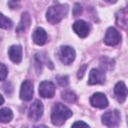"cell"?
Here are the masks:
<instances>
[{
    "label": "cell",
    "instance_id": "6da1fadb",
    "mask_svg": "<svg viewBox=\"0 0 128 128\" xmlns=\"http://www.w3.org/2000/svg\"><path fill=\"white\" fill-rule=\"evenodd\" d=\"M71 116H72V111L61 103H56L52 108L51 121L56 126L62 125Z\"/></svg>",
    "mask_w": 128,
    "mask_h": 128
},
{
    "label": "cell",
    "instance_id": "7a4b0ae2",
    "mask_svg": "<svg viewBox=\"0 0 128 128\" xmlns=\"http://www.w3.org/2000/svg\"><path fill=\"white\" fill-rule=\"evenodd\" d=\"M67 12H68L67 5L57 4L48 8L46 12V18L50 23L56 24V23H59L66 16Z\"/></svg>",
    "mask_w": 128,
    "mask_h": 128
},
{
    "label": "cell",
    "instance_id": "3957f363",
    "mask_svg": "<svg viewBox=\"0 0 128 128\" xmlns=\"http://www.w3.org/2000/svg\"><path fill=\"white\" fill-rule=\"evenodd\" d=\"M102 122L109 127H115L120 123V113L117 110H111L103 114Z\"/></svg>",
    "mask_w": 128,
    "mask_h": 128
},
{
    "label": "cell",
    "instance_id": "277c9868",
    "mask_svg": "<svg viewBox=\"0 0 128 128\" xmlns=\"http://www.w3.org/2000/svg\"><path fill=\"white\" fill-rule=\"evenodd\" d=\"M59 56L62 63L69 65L75 59V50L70 46H62L60 49Z\"/></svg>",
    "mask_w": 128,
    "mask_h": 128
},
{
    "label": "cell",
    "instance_id": "5b68a950",
    "mask_svg": "<svg viewBox=\"0 0 128 128\" xmlns=\"http://www.w3.org/2000/svg\"><path fill=\"white\" fill-rule=\"evenodd\" d=\"M120 40H121V36H120L119 32L114 27L108 28L106 35L104 37L105 44H107L109 46H115L120 42Z\"/></svg>",
    "mask_w": 128,
    "mask_h": 128
},
{
    "label": "cell",
    "instance_id": "8992f818",
    "mask_svg": "<svg viewBox=\"0 0 128 128\" xmlns=\"http://www.w3.org/2000/svg\"><path fill=\"white\" fill-rule=\"evenodd\" d=\"M55 86L50 81H43L39 85V94L43 98H51L54 96Z\"/></svg>",
    "mask_w": 128,
    "mask_h": 128
},
{
    "label": "cell",
    "instance_id": "52a82bcc",
    "mask_svg": "<svg viewBox=\"0 0 128 128\" xmlns=\"http://www.w3.org/2000/svg\"><path fill=\"white\" fill-rule=\"evenodd\" d=\"M42 114H43V105L39 100H35L29 108L28 116L30 119L37 121L42 116Z\"/></svg>",
    "mask_w": 128,
    "mask_h": 128
},
{
    "label": "cell",
    "instance_id": "ba28073f",
    "mask_svg": "<svg viewBox=\"0 0 128 128\" xmlns=\"http://www.w3.org/2000/svg\"><path fill=\"white\" fill-rule=\"evenodd\" d=\"M33 96V84L30 80H25L20 89V98L24 101H29Z\"/></svg>",
    "mask_w": 128,
    "mask_h": 128
},
{
    "label": "cell",
    "instance_id": "9c48e42d",
    "mask_svg": "<svg viewBox=\"0 0 128 128\" xmlns=\"http://www.w3.org/2000/svg\"><path fill=\"white\" fill-rule=\"evenodd\" d=\"M90 103L93 107L104 109L108 106V100L103 93H95L90 98Z\"/></svg>",
    "mask_w": 128,
    "mask_h": 128
},
{
    "label": "cell",
    "instance_id": "30bf717a",
    "mask_svg": "<svg viewBox=\"0 0 128 128\" xmlns=\"http://www.w3.org/2000/svg\"><path fill=\"white\" fill-rule=\"evenodd\" d=\"M73 30L78 36H80L81 38H85L89 34L90 27L88 23L85 22L84 20H78L73 24Z\"/></svg>",
    "mask_w": 128,
    "mask_h": 128
},
{
    "label": "cell",
    "instance_id": "8fae6325",
    "mask_svg": "<svg viewBox=\"0 0 128 128\" xmlns=\"http://www.w3.org/2000/svg\"><path fill=\"white\" fill-rule=\"evenodd\" d=\"M105 81V73L104 71L100 69H92L89 75V80L88 83L90 85H95V84H102Z\"/></svg>",
    "mask_w": 128,
    "mask_h": 128
},
{
    "label": "cell",
    "instance_id": "7c38bea8",
    "mask_svg": "<svg viewBox=\"0 0 128 128\" xmlns=\"http://www.w3.org/2000/svg\"><path fill=\"white\" fill-rule=\"evenodd\" d=\"M114 95H115V98L117 99L118 102L122 103L125 101L126 96H127V88H126V85L124 84V82L120 81L115 85Z\"/></svg>",
    "mask_w": 128,
    "mask_h": 128
},
{
    "label": "cell",
    "instance_id": "4fadbf2b",
    "mask_svg": "<svg viewBox=\"0 0 128 128\" xmlns=\"http://www.w3.org/2000/svg\"><path fill=\"white\" fill-rule=\"evenodd\" d=\"M9 58L14 63H20L22 59V47L20 45H13L8 50Z\"/></svg>",
    "mask_w": 128,
    "mask_h": 128
},
{
    "label": "cell",
    "instance_id": "5bb4252c",
    "mask_svg": "<svg viewBox=\"0 0 128 128\" xmlns=\"http://www.w3.org/2000/svg\"><path fill=\"white\" fill-rule=\"evenodd\" d=\"M33 41L37 45H44L47 42V33L43 28H36L33 32Z\"/></svg>",
    "mask_w": 128,
    "mask_h": 128
},
{
    "label": "cell",
    "instance_id": "9a60e30c",
    "mask_svg": "<svg viewBox=\"0 0 128 128\" xmlns=\"http://www.w3.org/2000/svg\"><path fill=\"white\" fill-rule=\"evenodd\" d=\"M30 21H31L30 15L27 12H24L22 14V16H21V20H20V22H19V24H18V26L16 28V31L17 32H23V31H25L29 27Z\"/></svg>",
    "mask_w": 128,
    "mask_h": 128
},
{
    "label": "cell",
    "instance_id": "2e32d148",
    "mask_svg": "<svg viewBox=\"0 0 128 128\" xmlns=\"http://www.w3.org/2000/svg\"><path fill=\"white\" fill-rule=\"evenodd\" d=\"M13 113L9 108L0 109V123H8L12 120Z\"/></svg>",
    "mask_w": 128,
    "mask_h": 128
},
{
    "label": "cell",
    "instance_id": "e0dca14e",
    "mask_svg": "<svg viewBox=\"0 0 128 128\" xmlns=\"http://www.w3.org/2000/svg\"><path fill=\"white\" fill-rule=\"evenodd\" d=\"M117 24L122 27V28H126V25H127V11L126 9H122L118 12L117 14Z\"/></svg>",
    "mask_w": 128,
    "mask_h": 128
},
{
    "label": "cell",
    "instance_id": "ac0fdd59",
    "mask_svg": "<svg viewBox=\"0 0 128 128\" xmlns=\"http://www.w3.org/2000/svg\"><path fill=\"white\" fill-rule=\"evenodd\" d=\"M12 25H13L12 21L9 18H7L6 16H4L3 14L0 13V28H2V29H10L12 27Z\"/></svg>",
    "mask_w": 128,
    "mask_h": 128
},
{
    "label": "cell",
    "instance_id": "d6986e66",
    "mask_svg": "<svg viewBox=\"0 0 128 128\" xmlns=\"http://www.w3.org/2000/svg\"><path fill=\"white\" fill-rule=\"evenodd\" d=\"M62 98L64 101L66 102H69V103H72V102H75L76 101V95L71 92V91H65L62 93Z\"/></svg>",
    "mask_w": 128,
    "mask_h": 128
},
{
    "label": "cell",
    "instance_id": "ffe728a7",
    "mask_svg": "<svg viewBox=\"0 0 128 128\" xmlns=\"http://www.w3.org/2000/svg\"><path fill=\"white\" fill-rule=\"evenodd\" d=\"M56 80H57L58 84H59L60 86H62V87H65V86H67V84H68V77H67V76H64V75H62V76H57V77H56Z\"/></svg>",
    "mask_w": 128,
    "mask_h": 128
},
{
    "label": "cell",
    "instance_id": "44dd1931",
    "mask_svg": "<svg viewBox=\"0 0 128 128\" xmlns=\"http://www.w3.org/2000/svg\"><path fill=\"white\" fill-rule=\"evenodd\" d=\"M7 74H8V70H7V67L0 63V80H5V78L7 77Z\"/></svg>",
    "mask_w": 128,
    "mask_h": 128
},
{
    "label": "cell",
    "instance_id": "7402d4cb",
    "mask_svg": "<svg viewBox=\"0 0 128 128\" xmlns=\"http://www.w3.org/2000/svg\"><path fill=\"white\" fill-rule=\"evenodd\" d=\"M72 128H89V126L83 121H77L72 125Z\"/></svg>",
    "mask_w": 128,
    "mask_h": 128
},
{
    "label": "cell",
    "instance_id": "603a6c76",
    "mask_svg": "<svg viewBox=\"0 0 128 128\" xmlns=\"http://www.w3.org/2000/svg\"><path fill=\"white\" fill-rule=\"evenodd\" d=\"M82 12V8H81V5L80 4H78V3H76L75 4V8H74V11H73V14H74V16H78L80 13Z\"/></svg>",
    "mask_w": 128,
    "mask_h": 128
},
{
    "label": "cell",
    "instance_id": "cb8c5ba5",
    "mask_svg": "<svg viewBox=\"0 0 128 128\" xmlns=\"http://www.w3.org/2000/svg\"><path fill=\"white\" fill-rule=\"evenodd\" d=\"M86 67H87L86 65H83V66L80 67V69H79V71H78V78H82V77L84 76V72H85Z\"/></svg>",
    "mask_w": 128,
    "mask_h": 128
},
{
    "label": "cell",
    "instance_id": "d4e9b609",
    "mask_svg": "<svg viewBox=\"0 0 128 128\" xmlns=\"http://www.w3.org/2000/svg\"><path fill=\"white\" fill-rule=\"evenodd\" d=\"M3 102H4V98L0 95V105H2V104H3Z\"/></svg>",
    "mask_w": 128,
    "mask_h": 128
}]
</instances>
